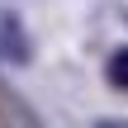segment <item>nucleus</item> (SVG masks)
<instances>
[{
  "mask_svg": "<svg viewBox=\"0 0 128 128\" xmlns=\"http://www.w3.org/2000/svg\"><path fill=\"white\" fill-rule=\"evenodd\" d=\"M0 57H10V62H28L33 57L28 52V38H24V28H19L14 14H0Z\"/></svg>",
  "mask_w": 128,
  "mask_h": 128,
  "instance_id": "obj_1",
  "label": "nucleus"
},
{
  "mask_svg": "<svg viewBox=\"0 0 128 128\" xmlns=\"http://www.w3.org/2000/svg\"><path fill=\"white\" fill-rule=\"evenodd\" d=\"M104 76H109V86H114V90H124V95H128V48H114V52H109Z\"/></svg>",
  "mask_w": 128,
  "mask_h": 128,
  "instance_id": "obj_2",
  "label": "nucleus"
}]
</instances>
